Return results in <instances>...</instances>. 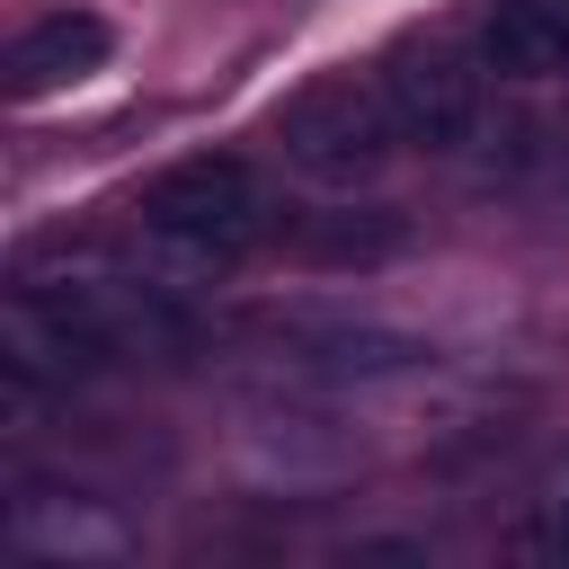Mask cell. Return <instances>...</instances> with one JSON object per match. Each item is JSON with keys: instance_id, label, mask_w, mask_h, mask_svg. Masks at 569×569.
Returning a JSON list of instances; mask_svg holds the SVG:
<instances>
[{"instance_id": "7a4b0ae2", "label": "cell", "mask_w": 569, "mask_h": 569, "mask_svg": "<svg viewBox=\"0 0 569 569\" xmlns=\"http://www.w3.org/2000/svg\"><path fill=\"white\" fill-rule=\"evenodd\" d=\"M276 151H284V169H293L302 187L356 196V187H373V178L391 169L400 116H391L382 80H365V71H320V80H302V89L284 98Z\"/></svg>"}, {"instance_id": "9c48e42d", "label": "cell", "mask_w": 569, "mask_h": 569, "mask_svg": "<svg viewBox=\"0 0 569 569\" xmlns=\"http://www.w3.org/2000/svg\"><path fill=\"white\" fill-rule=\"evenodd\" d=\"M293 249H302L311 267H391V258L409 249V213H391V204L311 213V222L293 231Z\"/></svg>"}, {"instance_id": "52a82bcc", "label": "cell", "mask_w": 569, "mask_h": 569, "mask_svg": "<svg viewBox=\"0 0 569 569\" xmlns=\"http://www.w3.org/2000/svg\"><path fill=\"white\" fill-rule=\"evenodd\" d=\"M240 445H249V462H258L267 480H284V489H311V480H338V471H356V445H347L329 418L293 409V400H267V409H249Z\"/></svg>"}, {"instance_id": "6da1fadb", "label": "cell", "mask_w": 569, "mask_h": 569, "mask_svg": "<svg viewBox=\"0 0 569 569\" xmlns=\"http://www.w3.org/2000/svg\"><path fill=\"white\" fill-rule=\"evenodd\" d=\"M276 231V196L249 160L231 151H196V160H169L142 204H133V267L196 293L213 276H231L258 240Z\"/></svg>"}, {"instance_id": "8992f818", "label": "cell", "mask_w": 569, "mask_h": 569, "mask_svg": "<svg viewBox=\"0 0 569 569\" xmlns=\"http://www.w3.org/2000/svg\"><path fill=\"white\" fill-rule=\"evenodd\" d=\"M0 533L27 551V560H62V569H89V560H124L133 551V525L107 507V498H80V489H18Z\"/></svg>"}, {"instance_id": "277c9868", "label": "cell", "mask_w": 569, "mask_h": 569, "mask_svg": "<svg viewBox=\"0 0 569 569\" xmlns=\"http://www.w3.org/2000/svg\"><path fill=\"white\" fill-rule=\"evenodd\" d=\"M382 98L400 116V142L418 151H462L480 133V71L453 44H400L382 62Z\"/></svg>"}, {"instance_id": "ba28073f", "label": "cell", "mask_w": 569, "mask_h": 569, "mask_svg": "<svg viewBox=\"0 0 569 569\" xmlns=\"http://www.w3.org/2000/svg\"><path fill=\"white\" fill-rule=\"evenodd\" d=\"M480 71L560 80L569 71V0H489L480 9Z\"/></svg>"}, {"instance_id": "3957f363", "label": "cell", "mask_w": 569, "mask_h": 569, "mask_svg": "<svg viewBox=\"0 0 569 569\" xmlns=\"http://www.w3.org/2000/svg\"><path fill=\"white\" fill-rule=\"evenodd\" d=\"M258 347L293 373V382H320V391H365V382H400L418 373L436 347L400 320H365V311H258Z\"/></svg>"}, {"instance_id": "5b68a950", "label": "cell", "mask_w": 569, "mask_h": 569, "mask_svg": "<svg viewBox=\"0 0 569 569\" xmlns=\"http://www.w3.org/2000/svg\"><path fill=\"white\" fill-rule=\"evenodd\" d=\"M107 53H116V27H107L98 9H44V18H27V27L9 36L0 89H9L18 107H36V98L80 89L89 71H107Z\"/></svg>"}, {"instance_id": "30bf717a", "label": "cell", "mask_w": 569, "mask_h": 569, "mask_svg": "<svg viewBox=\"0 0 569 569\" xmlns=\"http://www.w3.org/2000/svg\"><path fill=\"white\" fill-rule=\"evenodd\" d=\"M533 533H542L551 551H569V445H560L551 471L533 480Z\"/></svg>"}]
</instances>
